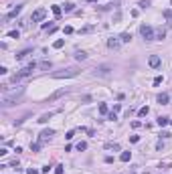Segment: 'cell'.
<instances>
[{"mask_svg":"<svg viewBox=\"0 0 172 174\" xmlns=\"http://www.w3.org/2000/svg\"><path fill=\"white\" fill-rule=\"evenodd\" d=\"M22 93H24V87H20V85H18L14 91H10V93H2V105H4V107L14 105V103H16V99L20 97Z\"/></svg>","mask_w":172,"mask_h":174,"instance_id":"6da1fadb","label":"cell"},{"mask_svg":"<svg viewBox=\"0 0 172 174\" xmlns=\"http://www.w3.org/2000/svg\"><path fill=\"white\" fill-rule=\"evenodd\" d=\"M35 69H37V63L32 61V63H28L26 67H22V69H20V71H16L14 75H12V81H14V83H16V81H22V79H26V77H31Z\"/></svg>","mask_w":172,"mask_h":174,"instance_id":"7a4b0ae2","label":"cell"},{"mask_svg":"<svg viewBox=\"0 0 172 174\" xmlns=\"http://www.w3.org/2000/svg\"><path fill=\"white\" fill-rule=\"evenodd\" d=\"M77 75H79L77 67H69V69H63V71H55L53 73L55 79H69V77H77Z\"/></svg>","mask_w":172,"mask_h":174,"instance_id":"3957f363","label":"cell"},{"mask_svg":"<svg viewBox=\"0 0 172 174\" xmlns=\"http://www.w3.org/2000/svg\"><path fill=\"white\" fill-rule=\"evenodd\" d=\"M140 35L146 38V41H152V38H156V32H154V29H152L150 24H142V26H140Z\"/></svg>","mask_w":172,"mask_h":174,"instance_id":"277c9868","label":"cell"},{"mask_svg":"<svg viewBox=\"0 0 172 174\" xmlns=\"http://www.w3.org/2000/svg\"><path fill=\"white\" fill-rule=\"evenodd\" d=\"M110 71H111L110 65H99V67L93 71V75L95 77H110Z\"/></svg>","mask_w":172,"mask_h":174,"instance_id":"5b68a950","label":"cell"},{"mask_svg":"<svg viewBox=\"0 0 172 174\" xmlns=\"http://www.w3.org/2000/svg\"><path fill=\"white\" fill-rule=\"evenodd\" d=\"M45 16H47V10H45V8H39V10H35V12L31 14V20L32 23H41Z\"/></svg>","mask_w":172,"mask_h":174,"instance_id":"8992f818","label":"cell"},{"mask_svg":"<svg viewBox=\"0 0 172 174\" xmlns=\"http://www.w3.org/2000/svg\"><path fill=\"white\" fill-rule=\"evenodd\" d=\"M107 47H110L111 51H117V49L122 47V38L119 37H111L110 41H107Z\"/></svg>","mask_w":172,"mask_h":174,"instance_id":"52a82bcc","label":"cell"},{"mask_svg":"<svg viewBox=\"0 0 172 174\" xmlns=\"http://www.w3.org/2000/svg\"><path fill=\"white\" fill-rule=\"evenodd\" d=\"M51 136H55V130H43V132H41V136H39V142L43 144V142H47Z\"/></svg>","mask_w":172,"mask_h":174,"instance_id":"ba28073f","label":"cell"},{"mask_svg":"<svg viewBox=\"0 0 172 174\" xmlns=\"http://www.w3.org/2000/svg\"><path fill=\"white\" fill-rule=\"evenodd\" d=\"M65 93H67V89H59V91H55L53 95H49V103H53V101H57V99H59V97H63Z\"/></svg>","mask_w":172,"mask_h":174,"instance_id":"9c48e42d","label":"cell"},{"mask_svg":"<svg viewBox=\"0 0 172 174\" xmlns=\"http://www.w3.org/2000/svg\"><path fill=\"white\" fill-rule=\"evenodd\" d=\"M20 10H22V4H18L16 8H12V10H10V12H8V14L4 16V20H8V18H14L16 14H20Z\"/></svg>","mask_w":172,"mask_h":174,"instance_id":"30bf717a","label":"cell"},{"mask_svg":"<svg viewBox=\"0 0 172 174\" xmlns=\"http://www.w3.org/2000/svg\"><path fill=\"white\" fill-rule=\"evenodd\" d=\"M148 63H150V67H152V69H156V67H160V63H162V61H160L158 55H152V57L148 59Z\"/></svg>","mask_w":172,"mask_h":174,"instance_id":"8fae6325","label":"cell"},{"mask_svg":"<svg viewBox=\"0 0 172 174\" xmlns=\"http://www.w3.org/2000/svg\"><path fill=\"white\" fill-rule=\"evenodd\" d=\"M168 93H160V95H158V103H160V105H166V103H168Z\"/></svg>","mask_w":172,"mask_h":174,"instance_id":"7c38bea8","label":"cell"},{"mask_svg":"<svg viewBox=\"0 0 172 174\" xmlns=\"http://www.w3.org/2000/svg\"><path fill=\"white\" fill-rule=\"evenodd\" d=\"M168 124H170L168 117H164V115H160V117H158V126H160V128H164V126H168Z\"/></svg>","mask_w":172,"mask_h":174,"instance_id":"4fadbf2b","label":"cell"},{"mask_svg":"<svg viewBox=\"0 0 172 174\" xmlns=\"http://www.w3.org/2000/svg\"><path fill=\"white\" fill-rule=\"evenodd\" d=\"M130 158H132V152H122L119 154V160L122 162H130Z\"/></svg>","mask_w":172,"mask_h":174,"instance_id":"5bb4252c","label":"cell"},{"mask_svg":"<svg viewBox=\"0 0 172 174\" xmlns=\"http://www.w3.org/2000/svg\"><path fill=\"white\" fill-rule=\"evenodd\" d=\"M119 38H122V43H130L132 41V32H122Z\"/></svg>","mask_w":172,"mask_h":174,"instance_id":"9a60e30c","label":"cell"},{"mask_svg":"<svg viewBox=\"0 0 172 174\" xmlns=\"http://www.w3.org/2000/svg\"><path fill=\"white\" fill-rule=\"evenodd\" d=\"M63 10H65V12H73V8H75V4H73V2H65V4H63Z\"/></svg>","mask_w":172,"mask_h":174,"instance_id":"2e32d148","label":"cell"},{"mask_svg":"<svg viewBox=\"0 0 172 174\" xmlns=\"http://www.w3.org/2000/svg\"><path fill=\"white\" fill-rule=\"evenodd\" d=\"M148 114H150V107H148V105L140 107V111H138V115H140V117H144V115H148Z\"/></svg>","mask_w":172,"mask_h":174,"instance_id":"e0dca14e","label":"cell"},{"mask_svg":"<svg viewBox=\"0 0 172 174\" xmlns=\"http://www.w3.org/2000/svg\"><path fill=\"white\" fill-rule=\"evenodd\" d=\"M75 59H77V61H85L87 59V53H85V51H79V53H75Z\"/></svg>","mask_w":172,"mask_h":174,"instance_id":"ac0fdd59","label":"cell"},{"mask_svg":"<svg viewBox=\"0 0 172 174\" xmlns=\"http://www.w3.org/2000/svg\"><path fill=\"white\" fill-rule=\"evenodd\" d=\"M99 114H101V115H107V114H110V109H107L105 103H99Z\"/></svg>","mask_w":172,"mask_h":174,"instance_id":"d6986e66","label":"cell"},{"mask_svg":"<svg viewBox=\"0 0 172 174\" xmlns=\"http://www.w3.org/2000/svg\"><path fill=\"white\" fill-rule=\"evenodd\" d=\"M26 55H31V49H24V51H20V53L16 55V59H24Z\"/></svg>","mask_w":172,"mask_h":174,"instance_id":"ffe728a7","label":"cell"},{"mask_svg":"<svg viewBox=\"0 0 172 174\" xmlns=\"http://www.w3.org/2000/svg\"><path fill=\"white\" fill-rule=\"evenodd\" d=\"M39 67H41V69H45V71H49V69H51V63H49V61H41Z\"/></svg>","mask_w":172,"mask_h":174,"instance_id":"44dd1931","label":"cell"},{"mask_svg":"<svg viewBox=\"0 0 172 174\" xmlns=\"http://www.w3.org/2000/svg\"><path fill=\"white\" fill-rule=\"evenodd\" d=\"M51 115H53V114H45V115H41V120H39V124H47V121L51 120Z\"/></svg>","mask_w":172,"mask_h":174,"instance_id":"7402d4cb","label":"cell"},{"mask_svg":"<svg viewBox=\"0 0 172 174\" xmlns=\"http://www.w3.org/2000/svg\"><path fill=\"white\" fill-rule=\"evenodd\" d=\"M61 12H63L61 6H53V14H55V18H59V16H61Z\"/></svg>","mask_w":172,"mask_h":174,"instance_id":"603a6c76","label":"cell"},{"mask_svg":"<svg viewBox=\"0 0 172 174\" xmlns=\"http://www.w3.org/2000/svg\"><path fill=\"white\" fill-rule=\"evenodd\" d=\"M164 37H166V30L164 29H158L156 30V38H164Z\"/></svg>","mask_w":172,"mask_h":174,"instance_id":"cb8c5ba5","label":"cell"},{"mask_svg":"<svg viewBox=\"0 0 172 174\" xmlns=\"http://www.w3.org/2000/svg\"><path fill=\"white\" fill-rule=\"evenodd\" d=\"M63 45H65V41H63V38H59V41H55V43H53V47H55V49H61Z\"/></svg>","mask_w":172,"mask_h":174,"instance_id":"d4e9b609","label":"cell"},{"mask_svg":"<svg viewBox=\"0 0 172 174\" xmlns=\"http://www.w3.org/2000/svg\"><path fill=\"white\" fill-rule=\"evenodd\" d=\"M31 150H32V152H39V150H41V142H35V144H31Z\"/></svg>","mask_w":172,"mask_h":174,"instance_id":"484cf974","label":"cell"},{"mask_svg":"<svg viewBox=\"0 0 172 174\" xmlns=\"http://www.w3.org/2000/svg\"><path fill=\"white\" fill-rule=\"evenodd\" d=\"M8 37H10V38H18V37H20V32H18V30H10Z\"/></svg>","mask_w":172,"mask_h":174,"instance_id":"4316f807","label":"cell"},{"mask_svg":"<svg viewBox=\"0 0 172 174\" xmlns=\"http://www.w3.org/2000/svg\"><path fill=\"white\" fill-rule=\"evenodd\" d=\"M105 148H107V150H119V146H117V144H105Z\"/></svg>","mask_w":172,"mask_h":174,"instance_id":"83f0119b","label":"cell"},{"mask_svg":"<svg viewBox=\"0 0 172 174\" xmlns=\"http://www.w3.org/2000/svg\"><path fill=\"white\" fill-rule=\"evenodd\" d=\"M77 150L79 152H81V150H87V144H85V142H79V144H77Z\"/></svg>","mask_w":172,"mask_h":174,"instance_id":"f1b7e54d","label":"cell"},{"mask_svg":"<svg viewBox=\"0 0 172 174\" xmlns=\"http://www.w3.org/2000/svg\"><path fill=\"white\" fill-rule=\"evenodd\" d=\"M140 126H142V121H138V120H134V121H132V128H134V130H138Z\"/></svg>","mask_w":172,"mask_h":174,"instance_id":"f546056e","label":"cell"},{"mask_svg":"<svg viewBox=\"0 0 172 174\" xmlns=\"http://www.w3.org/2000/svg\"><path fill=\"white\" fill-rule=\"evenodd\" d=\"M63 168H65V166H63V164H59V166L55 168V174H63Z\"/></svg>","mask_w":172,"mask_h":174,"instance_id":"4dcf8cb0","label":"cell"},{"mask_svg":"<svg viewBox=\"0 0 172 174\" xmlns=\"http://www.w3.org/2000/svg\"><path fill=\"white\" fill-rule=\"evenodd\" d=\"M63 32H65V35H71V32H73V26H65V29H63Z\"/></svg>","mask_w":172,"mask_h":174,"instance_id":"1f68e13d","label":"cell"},{"mask_svg":"<svg viewBox=\"0 0 172 174\" xmlns=\"http://www.w3.org/2000/svg\"><path fill=\"white\" fill-rule=\"evenodd\" d=\"M107 120H117V114H116V111H111V114H107Z\"/></svg>","mask_w":172,"mask_h":174,"instance_id":"d6a6232c","label":"cell"},{"mask_svg":"<svg viewBox=\"0 0 172 174\" xmlns=\"http://www.w3.org/2000/svg\"><path fill=\"white\" fill-rule=\"evenodd\" d=\"M164 16L168 18V20H172V10H164Z\"/></svg>","mask_w":172,"mask_h":174,"instance_id":"836d02e7","label":"cell"},{"mask_svg":"<svg viewBox=\"0 0 172 174\" xmlns=\"http://www.w3.org/2000/svg\"><path fill=\"white\" fill-rule=\"evenodd\" d=\"M160 83H162V77H160V75L154 77V85H160Z\"/></svg>","mask_w":172,"mask_h":174,"instance_id":"e575fe53","label":"cell"},{"mask_svg":"<svg viewBox=\"0 0 172 174\" xmlns=\"http://www.w3.org/2000/svg\"><path fill=\"white\" fill-rule=\"evenodd\" d=\"M130 142H134V144H136V142H140V136H132V138H130Z\"/></svg>","mask_w":172,"mask_h":174,"instance_id":"d590c367","label":"cell"},{"mask_svg":"<svg viewBox=\"0 0 172 174\" xmlns=\"http://www.w3.org/2000/svg\"><path fill=\"white\" fill-rule=\"evenodd\" d=\"M73 136H75V132L71 130V132H67V136H65V138H67V140H71V138H73Z\"/></svg>","mask_w":172,"mask_h":174,"instance_id":"8d00e7d4","label":"cell"},{"mask_svg":"<svg viewBox=\"0 0 172 174\" xmlns=\"http://www.w3.org/2000/svg\"><path fill=\"white\" fill-rule=\"evenodd\" d=\"M26 174H39V170H35V168H28V170H26Z\"/></svg>","mask_w":172,"mask_h":174,"instance_id":"74e56055","label":"cell"},{"mask_svg":"<svg viewBox=\"0 0 172 174\" xmlns=\"http://www.w3.org/2000/svg\"><path fill=\"white\" fill-rule=\"evenodd\" d=\"M85 2H95V0H85Z\"/></svg>","mask_w":172,"mask_h":174,"instance_id":"f35d334b","label":"cell"},{"mask_svg":"<svg viewBox=\"0 0 172 174\" xmlns=\"http://www.w3.org/2000/svg\"><path fill=\"white\" fill-rule=\"evenodd\" d=\"M130 174H134V172H130Z\"/></svg>","mask_w":172,"mask_h":174,"instance_id":"ab89813d","label":"cell"},{"mask_svg":"<svg viewBox=\"0 0 172 174\" xmlns=\"http://www.w3.org/2000/svg\"><path fill=\"white\" fill-rule=\"evenodd\" d=\"M170 124H172V120H170Z\"/></svg>","mask_w":172,"mask_h":174,"instance_id":"60d3db41","label":"cell"}]
</instances>
